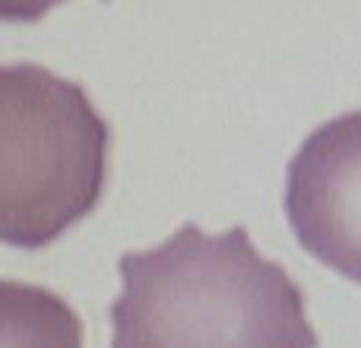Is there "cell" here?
Instances as JSON below:
<instances>
[{"instance_id":"3957f363","label":"cell","mask_w":361,"mask_h":348,"mask_svg":"<svg viewBox=\"0 0 361 348\" xmlns=\"http://www.w3.org/2000/svg\"><path fill=\"white\" fill-rule=\"evenodd\" d=\"M286 216L298 244L361 282V111L317 127L288 162Z\"/></svg>"},{"instance_id":"6da1fadb","label":"cell","mask_w":361,"mask_h":348,"mask_svg":"<svg viewBox=\"0 0 361 348\" xmlns=\"http://www.w3.org/2000/svg\"><path fill=\"white\" fill-rule=\"evenodd\" d=\"M111 348H317L305 294L244 228L180 225L118 260Z\"/></svg>"},{"instance_id":"7a4b0ae2","label":"cell","mask_w":361,"mask_h":348,"mask_svg":"<svg viewBox=\"0 0 361 348\" xmlns=\"http://www.w3.org/2000/svg\"><path fill=\"white\" fill-rule=\"evenodd\" d=\"M111 127L80 82L0 63V244L42 250L105 193Z\"/></svg>"},{"instance_id":"277c9868","label":"cell","mask_w":361,"mask_h":348,"mask_svg":"<svg viewBox=\"0 0 361 348\" xmlns=\"http://www.w3.org/2000/svg\"><path fill=\"white\" fill-rule=\"evenodd\" d=\"M82 320L61 294L0 279V348H82Z\"/></svg>"},{"instance_id":"5b68a950","label":"cell","mask_w":361,"mask_h":348,"mask_svg":"<svg viewBox=\"0 0 361 348\" xmlns=\"http://www.w3.org/2000/svg\"><path fill=\"white\" fill-rule=\"evenodd\" d=\"M63 0H0V23H38Z\"/></svg>"}]
</instances>
